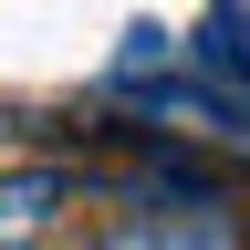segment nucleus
<instances>
[{"label": "nucleus", "mask_w": 250, "mask_h": 250, "mask_svg": "<svg viewBox=\"0 0 250 250\" xmlns=\"http://www.w3.org/2000/svg\"><path fill=\"white\" fill-rule=\"evenodd\" d=\"M73 250H250V229L219 198H146V208H115L104 229H83Z\"/></svg>", "instance_id": "nucleus-1"}, {"label": "nucleus", "mask_w": 250, "mask_h": 250, "mask_svg": "<svg viewBox=\"0 0 250 250\" xmlns=\"http://www.w3.org/2000/svg\"><path fill=\"white\" fill-rule=\"evenodd\" d=\"M73 219V167H0V250H52Z\"/></svg>", "instance_id": "nucleus-2"}]
</instances>
